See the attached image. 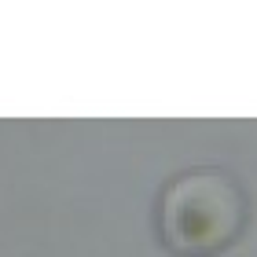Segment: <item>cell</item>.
<instances>
[{
    "instance_id": "6da1fadb",
    "label": "cell",
    "mask_w": 257,
    "mask_h": 257,
    "mask_svg": "<svg viewBox=\"0 0 257 257\" xmlns=\"http://www.w3.org/2000/svg\"><path fill=\"white\" fill-rule=\"evenodd\" d=\"M250 195L231 169L195 166L162 184L155 202L158 242L173 257H213L242 239Z\"/></svg>"
}]
</instances>
